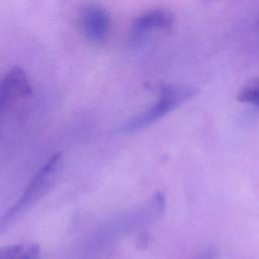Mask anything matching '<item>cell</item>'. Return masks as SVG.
I'll list each match as a JSON object with an SVG mask.
<instances>
[{"instance_id":"1","label":"cell","mask_w":259,"mask_h":259,"mask_svg":"<svg viewBox=\"0 0 259 259\" xmlns=\"http://www.w3.org/2000/svg\"><path fill=\"white\" fill-rule=\"evenodd\" d=\"M62 165V154L53 155L33 176L18 200L0 218V233H3L23 212L31 207L47 191L58 177Z\"/></svg>"},{"instance_id":"2","label":"cell","mask_w":259,"mask_h":259,"mask_svg":"<svg viewBox=\"0 0 259 259\" xmlns=\"http://www.w3.org/2000/svg\"><path fill=\"white\" fill-rule=\"evenodd\" d=\"M197 91V88L184 84L163 85L160 88L157 101L150 108L130 118L116 131L119 133H131L145 128L195 96Z\"/></svg>"},{"instance_id":"3","label":"cell","mask_w":259,"mask_h":259,"mask_svg":"<svg viewBox=\"0 0 259 259\" xmlns=\"http://www.w3.org/2000/svg\"><path fill=\"white\" fill-rule=\"evenodd\" d=\"M175 21L173 12L166 8L148 10L138 16L131 27L128 40L132 45L141 42L149 33L156 30H166L172 27Z\"/></svg>"},{"instance_id":"4","label":"cell","mask_w":259,"mask_h":259,"mask_svg":"<svg viewBox=\"0 0 259 259\" xmlns=\"http://www.w3.org/2000/svg\"><path fill=\"white\" fill-rule=\"evenodd\" d=\"M80 23L86 38L94 44L103 41L110 30L109 14L97 3H89L82 8Z\"/></svg>"},{"instance_id":"5","label":"cell","mask_w":259,"mask_h":259,"mask_svg":"<svg viewBox=\"0 0 259 259\" xmlns=\"http://www.w3.org/2000/svg\"><path fill=\"white\" fill-rule=\"evenodd\" d=\"M30 89L26 74L19 68L11 69L0 80V113L12 100L27 95Z\"/></svg>"},{"instance_id":"6","label":"cell","mask_w":259,"mask_h":259,"mask_svg":"<svg viewBox=\"0 0 259 259\" xmlns=\"http://www.w3.org/2000/svg\"><path fill=\"white\" fill-rule=\"evenodd\" d=\"M0 259H40L37 244H16L0 248Z\"/></svg>"},{"instance_id":"7","label":"cell","mask_w":259,"mask_h":259,"mask_svg":"<svg viewBox=\"0 0 259 259\" xmlns=\"http://www.w3.org/2000/svg\"><path fill=\"white\" fill-rule=\"evenodd\" d=\"M237 99L259 109V77L251 78L245 82L237 93Z\"/></svg>"},{"instance_id":"8","label":"cell","mask_w":259,"mask_h":259,"mask_svg":"<svg viewBox=\"0 0 259 259\" xmlns=\"http://www.w3.org/2000/svg\"><path fill=\"white\" fill-rule=\"evenodd\" d=\"M215 253L212 249H204L194 255L191 259H214Z\"/></svg>"}]
</instances>
